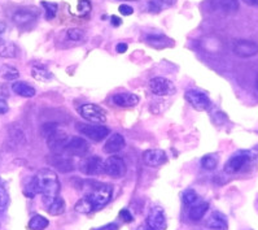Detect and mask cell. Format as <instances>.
Segmentation results:
<instances>
[{
    "instance_id": "6da1fadb",
    "label": "cell",
    "mask_w": 258,
    "mask_h": 230,
    "mask_svg": "<svg viewBox=\"0 0 258 230\" xmlns=\"http://www.w3.org/2000/svg\"><path fill=\"white\" fill-rule=\"evenodd\" d=\"M25 194L29 198L42 195L44 205H50L60 194V181L53 170L44 168L33 177V180L26 185Z\"/></svg>"
},
{
    "instance_id": "7a4b0ae2",
    "label": "cell",
    "mask_w": 258,
    "mask_h": 230,
    "mask_svg": "<svg viewBox=\"0 0 258 230\" xmlns=\"http://www.w3.org/2000/svg\"><path fill=\"white\" fill-rule=\"evenodd\" d=\"M113 196V186L108 183L93 182L88 194L75 203L74 209L79 213L90 214L105 207Z\"/></svg>"
},
{
    "instance_id": "3957f363",
    "label": "cell",
    "mask_w": 258,
    "mask_h": 230,
    "mask_svg": "<svg viewBox=\"0 0 258 230\" xmlns=\"http://www.w3.org/2000/svg\"><path fill=\"white\" fill-rule=\"evenodd\" d=\"M42 134L46 137V142L48 148L53 154L61 155L65 152L66 145H68L69 134L59 128V124L56 123H48L44 124L42 128Z\"/></svg>"
},
{
    "instance_id": "277c9868",
    "label": "cell",
    "mask_w": 258,
    "mask_h": 230,
    "mask_svg": "<svg viewBox=\"0 0 258 230\" xmlns=\"http://www.w3.org/2000/svg\"><path fill=\"white\" fill-rule=\"evenodd\" d=\"M255 159L254 151H240L237 154L232 155L224 164L223 170L228 174L239 173L240 170H243L246 165Z\"/></svg>"
},
{
    "instance_id": "5b68a950",
    "label": "cell",
    "mask_w": 258,
    "mask_h": 230,
    "mask_svg": "<svg viewBox=\"0 0 258 230\" xmlns=\"http://www.w3.org/2000/svg\"><path fill=\"white\" fill-rule=\"evenodd\" d=\"M77 130L82 136L87 137L93 142H101L109 136V129L104 125H91V124H77Z\"/></svg>"
},
{
    "instance_id": "8992f818",
    "label": "cell",
    "mask_w": 258,
    "mask_h": 230,
    "mask_svg": "<svg viewBox=\"0 0 258 230\" xmlns=\"http://www.w3.org/2000/svg\"><path fill=\"white\" fill-rule=\"evenodd\" d=\"M148 85L151 92L156 96H171L177 91L174 83L165 77H153Z\"/></svg>"
},
{
    "instance_id": "52a82bcc",
    "label": "cell",
    "mask_w": 258,
    "mask_h": 230,
    "mask_svg": "<svg viewBox=\"0 0 258 230\" xmlns=\"http://www.w3.org/2000/svg\"><path fill=\"white\" fill-rule=\"evenodd\" d=\"M127 167L121 156H109L104 161V173L112 178H122L126 176Z\"/></svg>"
},
{
    "instance_id": "ba28073f",
    "label": "cell",
    "mask_w": 258,
    "mask_h": 230,
    "mask_svg": "<svg viewBox=\"0 0 258 230\" xmlns=\"http://www.w3.org/2000/svg\"><path fill=\"white\" fill-rule=\"evenodd\" d=\"M184 98L190 103L191 107H193L196 110H200V112H205L212 107V101H210L208 95L205 92L199 91V90H188L184 94Z\"/></svg>"
},
{
    "instance_id": "9c48e42d",
    "label": "cell",
    "mask_w": 258,
    "mask_h": 230,
    "mask_svg": "<svg viewBox=\"0 0 258 230\" xmlns=\"http://www.w3.org/2000/svg\"><path fill=\"white\" fill-rule=\"evenodd\" d=\"M79 113L84 120L95 124H103L106 121V112L104 108L96 104H83L79 107Z\"/></svg>"
},
{
    "instance_id": "30bf717a",
    "label": "cell",
    "mask_w": 258,
    "mask_h": 230,
    "mask_svg": "<svg viewBox=\"0 0 258 230\" xmlns=\"http://www.w3.org/2000/svg\"><path fill=\"white\" fill-rule=\"evenodd\" d=\"M232 52L237 57L241 59H248L258 55V44L253 41L248 39H236L233 41L232 44Z\"/></svg>"
},
{
    "instance_id": "8fae6325",
    "label": "cell",
    "mask_w": 258,
    "mask_h": 230,
    "mask_svg": "<svg viewBox=\"0 0 258 230\" xmlns=\"http://www.w3.org/2000/svg\"><path fill=\"white\" fill-rule=\"evenodd\" d=\"M146 224L151 227L152 230H166L168 227V221H166L165 211L162 207H152L148 212L147 216Z\"/></svg>"
},
{
    "instance_id": "7c38bea8",
    "label": "cell",
    "mask_w": 258,
    "mask_h": 230,
    "mask_svg": "<svg viewBox=\"0 0 258 230\" xmlns=\"http://www.w3.org/2000/svg\"><path fill=\"white\" fill-rule=\"evenodd\" d=\"M90 150V145L86 139L81 137H70L68 145H66L65 152L61 155H68V156H84Z\"/></svg>"
},
{
    "instance_id": "4fadbf2b",
    "label": "cell",
    "mask_w": 258,
    "mask_h": 230,
    "mask_svg": "<svg viewBox=\"0 0 258 230\" xmlns=\"http://www.w3.org/2000/svg\"><path fill=\"white\" fill-rule=\"evenodd\" d=\"M39 17V10L35 7H24L19 8L13 13L12 20L17 25H26L29 22H33Z\"/></svg>"
},
{
    "instance_id": "5bb4252c",
    "label": "cell",
    "mask_w": 258,
    "mask_h": 230,
    "mask_svg": "<svg viewBox=\"0 0 258 230\" xmlns=\"http://www.w3.org/2000/svg\"><path fill=\"white\" fill-rule=\"evenodd\" d=\"M143 161L144 164L152 168H159L164 165L168 161V156L164 150L160 148H152V150H147L143 152Z\"/></svg>"
},
{
    "instance_id": "9a60e30c",
    "label": "cell",
    "mask_w": 258,
    "mask_h": 230,
    "mask_svg": "<svg viewBox=\"0 0 258 230\" xmlns=\"http://www.w3.org/2000/svg\"><path fill=\"white\" fill-rule=\"evenodd\" d=\"M81 170L86 176H99L104 173V161L99 156H90L83 160Z\"/></svg>"
},
{
    "instance_id": "2e32d148",
    "label": "cell",
    "mask_w": 258,
    "mask_h": 230,
    "mask_svg": "<svg viewBox=\"0 0 258 230\" xmlns=\"http://www.w3.org/2000/svg\"><path fill=\"white\" fill-rule=\"evenodd\" d=\"M139 96L133 92H118L112 96L113 104L119 108H133L139 103Z\"/></svg>"
},
{
    "instance_id": "e0dca14e",
    "label": "cell",
    "mask_w": 258,
    "mask_h": 230,
    "mask_svg": "<svg viewBox=\"0 0 258 230\" xmlns=\"http://www.w3.org/2000/svg\"><path fill=\"white\" fill-rule=\"evenodd\" d=\"M124 146H126V141H124L123 136L119 133H113L112 136H109V138L106 139L103 150L105 154H117L123 150Z\"/></svg>"
},
{
    "instance_id": "ac0fdd59",
    "label": "cell",
    "mask_w": 258,
    "mask_h": 230,
    "mask_svg": "<svg viewBox=\"0 0 258 230\" xmlns=\"http://www.w3.org/2000/svg\"><path fill=\"white\" fill-rule=\"evenodd\" d=\"M146 42L150 44L151 47L157 48V50H162V48L173 47L174 46V41L170 39L169 37L164 34H148L146 35Z\"/></svg>"
},
{
    "instance_id": "d6986e66",
    "label": "cell",
    "mask_w": 258,
    "mask_h": 230,
    "mask_svg": "<svg viewBox=\"0 0 258 230\" xmlns=\"http://www.w3.org/2000/svg\"><path fill=\"white\" fill-rule=\"evenodd\" d=\"M206 227H209L210 230H227L228 229V222L227 218L222 212H213L209 218L205 222Z\"/></svg>"
},
{
    "instance_id": "ffe728a7",
    "label": "cell",
    "mask_w": 258,
    "mask_h": 230,
    "mask_svg": "<svg viewBox=\"0 0 258 230\" xmlns=\"http://www.w3.org/2000/svg\"><path fill=\"white\" fill-rule=\"evenodd\" d=\"M12 91L22 98H33L37 94L35 88L24 81H13Z\"/></svg>"
},
{
    "instance_id": "44dd1931",
    "label": "cell",
    "mask_w": 258,
    "mask_h": 230,
    "mask_svg": "<svg viewBox=\"0 0 258 230\" xmlns=\"http://www.w3.org/2000/svg\"><path fill=\"white\" fill-rule=\"evenodd\" d=\"M55 160H53V165H56L57 169L62 173H66V172H72L74 170V163H73L72 158L70 156H66V155H56L55 154Z\"/></svg>"
},
{
    "instance_id": "7402d4cb",
    "label": "cell",
    "mask_w": 258,
    "mask_h": 230,
    "mask_svg": "<svg viewBox=\"0 0 258 230\" xmlns=\"http://www.w3.org/2000/svg\"><path fill=\"white\" fill-rule=\"evenodd\" d=\"M209 209V203L200 202L196 204H192L190 209V218L192 221H200Z\"/></svg>"
},
{
    "instance_id": "603a6c76",
    "label": "cell",
    "mask_w": 258,
    "mask_h": 230,
    "mask_svg": "<svg viewBox=\"0 0 258 230\" xmlns=\"http://www.w3.org/2000/svg\"><path fill=\"white\" fill-rule=\"evenodd\" d=\"M46 209L47 212L50 214H52V216H60V214L64 213L66 209L65 202H64V199L59 195L50 205H47Z\"/></svg>"
},
{
    "instance_id": "cb8c5ba5",
    "label": "cell",
    "mask_w": 258,
    "mask_h": 230,
    "mask_svg": "<svg viewBox=\"0 0 258 230\" xmlns=\"http://www.w3.org/2000/svg\"><path fill=\"white\" fill-rule=\"evenodd\" d=\"M31 76H33L34 79L42 81V82H47V81L52 79V73L41 65H35L31 68Z\"/></svg>"
},
{
    "instance_id": "d4e9b609",
    "label": "cell",
    "mask_w": 258,
    "mask_h": 230,
    "mask_svg": "<svg viewBox=\"0 0 258 230\" xmlns=\"http://www.w3.org/2000/svg\"><path fill=\"white\" fill-rule=\"evenodd\" d=\"M177 0H151L148 3V8L151 12L159 13L164 10H168L175 4Z\"/></svg>"
},
{
    "instance_id": "484cf974",
    "label": "cell",
    "mask_w": 258,
    "mask_h": 230,
    "mask_svg": "<svg viewBox=\"0 0 258 230\" xmlns=\"http://www.w3.org/2000/svg\"><path fill=\"white\" fill-rule=\"evenodd\" d=\"M50 225V221L48 218H46L42 214H34L33 217L29 221V229L30 230H44L47 229V226Z\"/></svg>"
},
{
    "instance_id": "4316f807",
    "label": "cell",
    "mask_w": 258,
    "mask_h": 230,
    "mask_svg": "<svg viewBox=\"0 0 258 230\" xmlns=\"http://www.w3.org/2000/svg\"><path fill=\"white\" fill-rule=\"evenodd\" d=\"M0 77L6 81H17L20 77L19 70L11 65H3L0 68Z\"/></svg>"
},
{
    "instance_id": "83f0119b",
    "label": "cell",
    "mask_w": 258,
    "mask_h": 230,
    "mask_svg": "<svg viewBox=\"0 0 258 230\" xmlns=\"http://www.w3.org/2000/svg\"><path fill=\"white\" fill-rule=\"evenodd\" d=\"M17 56V47L16 44L7 43L0 44V57H4V59H15Z\"/></svg>"
},
{
    "instance_id": "f1b7e54d",
    "label": "cell",
    "mask_w": 258,
    "mask_h": 230,
    "mask_svg": "<svg viewBox=\"0 0 258 230\" xmlns=\"http://www.w3.org/2000/svg\"><path fill=\"white\" fill-rule=\"evenodd\" d=\"M218 161L217 155H205L201 159V167L205 170H214L218 167Z\"/></svg>"
},
{
    "instance_id": "f546056e",
    "label": "cell",
    "mask_w": 258,
    "mask_h": 230,
    "mask_svg": "<svg viewBox=\"0 0 258 230\" xmlns=\"http://www.w3.org/2000/svg\"><path fill=\"white\" fill-rule=\"evenodd\" d=\"M221 10L226 13H235L239 10V0H219Z\"/></svg>"
},
{
    "instance_id": "4dcf8cb0",
    "label": "cell",
    "mask_w": 258,
    "mask_h": 230,
    "mask_svg": "<svg viewBox=\"0 0 258 230\" xmlns=\"http://www.w3.org/2000/svg\"><path fill=\"white\" fill-rule=\"evenodd\" d=\"M199 199V195L197 192L192 189H187L182 192V202L184 203L186 205H192L197 202Z\"/></svg>"
},
{
    "instance_id": "1f68e13d",
    "label": "cell",
    "mask_w": 258,
    "mask_h": 230,
    "mask_svg": "<svg viewBox=\"0 0 258 230\" xmlns=\"http://www.w3.org/2000/svg\"><path fill=\"white\" fill-rule=\"evenodd\" d=\"M42 6L46 8V19L53 20L56 17L57 11H59V6L56 3H50V2H42Z\"/></svg>"
},
{
    "instance_id": "d6a6232c",
    "label": "cell",
    "mask_w": 258,
    "mask_h": 230,
    "mask_svg": "<svg viewBox=\"0 0 258 230\" xmlns=\"http://www.w3.org/2000/svg\"><path fill=\"white\" fill-rule=\"evenodd\" d=\"M8 202H10L8 192H7L3 182H2V180H0V213H3V212L6 211L7 207H8Z\"/></svg>"
},
{
    "instance_id": "836d02e7",
    "label": "cell",
    "mask_w": 258,
    "mask_h": 230,
    "mask_svg": "<svg viewBox=\"0 0 258 230\" xmlns=\"http://www.w3.org/2000/svg\"><path fill=\"white\" fill-rule=\"evenodd\" d=\"M77 10L81 16H86V15H88V13L91 12V10H92V4H91L90 0H79V2H78Z\"/></svg>"
},
{
    "instance_id": "e575fe53",
    "label": "cell",
    "mask_w": 258,
    "mask_h": 230,
    "mask_svg": "<svg viewBox=\"0 0 258 230\" xmlns=\"http://www.w3.org/2000/svg\"><path fill=\"white\" fill-rule=\"evenodd\" d=\"M66 35H68V38L70 39V41L79 42L84 38V32L82 30V29L73 28V29H69L68 32H66Z\"/></svg>"
},
{
    "instance_id": "d590c367",
    "label": "cell",
    "mask_w": 258,
    "mask_h": 230,
    "mask_svg": "<svg viewBox=\"0 0 258 230\" xmlns=\"http://www.w3.org/2000/svg\"><path fill=\"white\" fill-rule=\"evenodd\" d=\"M119 218H121L123 222H133V221H134V216H133V213L126 208L119 211Z\"/></svg>"
},
{
    "instance_id": "8d00e7d4",
    "label": "cell",
    "mask_w": 258,
    "mask_h": 230,
    "mask_svg": "<svg viewBox=\"0 0 258 230\" xmlns=\"http://www.w3.org/2000/svg\"><path fill=\"white\" fill-rule=\"evenodd\" d=\"M119 13L123 15V16H130L134 13V10H133V7L127 6V4H121L119 6Z\"/></svg>"
},
{
    "instance_id": "74e56055",
    "label": "cell",
    "mask_w": 258,
    "mask_h": 230,
    "mask_svg": "<svg viewBox=\"0 0 258 230\" xmlns=\"http://www.w3.org/2000/svg\"><path fill=\"white\" fill-rule=\"evenodd\" d=\"M10 110V105L6 101V99L0 98V114H6Z\"/></svg>"
},
{
    "instance_id": "f35d334b",
    "label": "cell",
    "mask_w": 258,
    "mask_h": 230,
    "mask_svg": "<svg viewBox=\"0 0 258 230\" xmlns=\"http://www.w3.org/2000/svg\"><path fill=\"white\" fill-rule=\"evenodd\" d=\"M97 230H118V225L115 224V222H110V224H106L104 226L99 227Z\"/></svg>"
},
{
    "instance_id": "ab89813d",
    "label": "cell",
    "mask_w": 258,
    "mask_h": 230,
    "mask_svg": "<svg viewBox=\"0 0 258 230\" xmlns=\"http://www.w3.org/2000/svg\"><path fill=\"white\" fill-rule=\"evenodd\" d=\"M115 51L118 52V54H124L126 51H127V44L126 43H118L115 46Z\"/></svg>"
},
{
    "instance_id": "60d3db41",
    "label": "cell",
    "mask_w": 258,
    "mask_h": 230,
    "mask_svg": "<svg viewBox=\"0 0 258 230\" xmlns=\"http://www.w3.org/2000/svg\"><path fill=\"white\" fill-rule=\"evenodd\" d=\"M10 96L8 94V87H6V85H0V98L6 99Z\"/></svg>"
},
{
    "instance_id": "b9f144b4",
    "label": "cell",
    "mask_w": 258,
    "mask_h": 230,
    "mask_svg": "<svg viewBox=\"0 0 258 230\" xmlns=\"http://www.w3.org/2000/svg\"><path fill=\"white\" fill-rule=\"evenodd\" d=\"M110 20H112V25L113 26H119L122 24V20L119 19L118 16H112V17H110Z\"/></svg>"
},
{
    "instance_id": "7bdbcfd3",
    "label": "cell",
    "mask_w": 258,
    "mask_h": 230,
    "mask_svg": "<svg viewBox=\"0 0 258 230\" xmlns=\"http://www.w3.org/2000/svg\"><path fill=\"white\" fill-rule=\"evenodd\" d=\"M243 2L249 7H258V0H243Z\"/></svg>"
},
{
    "instance_id": "ee69618b",
    "label": "cell",
    "mask_w": 258,
    "mask_h": 230,
    "mask_svg": "<svg viewBox=\"0 0 258 230\" xmlns=\"http://www.w3.org/2000/svg\"><path fill=\"white\" fill-rule=\"evenodd\" d=\"M138 230H152V229H151L147 224H144V225H140V226L138 227Z\"/></svg>"
},
{
    "instance_id": "f6af8a7d",
    "label": "cell",
    "mask_w": 258,
    "mask_h": 230,
    "mask_svg": "<svg viewBox=\"0 0 258 230\" xmlns=\"http://www.w3.org/2000/svg\"><path fill=\"white\" fill-rule=\"evenodd\" d=\"M4 30H6V24L0 21V34H2V33L4 32Z\"/></svg>"
},
{
    "instance_id": "bcb514c9",
    "label": "cell",
    "mask_w": 258,
    "mask_h": 230,
    "mask_svg": "<svg viewBox=\"0 0 258 230\" xmlns=\"http://www.w3.org/2000/svg\"><path fill=\"white\" fill-rule=\"evenodd\" d=\"M255 88H257V91H258V73H257V76H255Z\"/></svg>"
}]
</instances>
